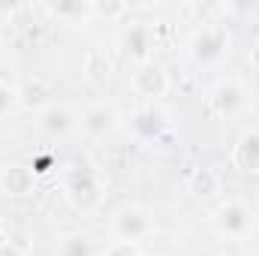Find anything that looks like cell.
Returning a JSON list of instances; mask_svg holds the SVG:
<instances>
[{
  "label": "cell",
  "mask_w": 259,
  "mask_h": 256,
  "mask_svg": "<svg viewBox=\"0 0 259 256\" xmlns=\"http://www.w3.org/2000/svg\"><path fill=\"white\" fill-rule=\"evenodd\" d=\"M187 190L193 193L196 199H211L214 193H220V175L208 166H199L187 178Z\"/></svg>",
  "instance_id": "cell-14"
},
{
  "label": "cell",
  "mask_w": 259,
  "mask_h": 256,
  "mask_svg": "<svg viewBox=\"0 0 259 256\" xmlns=\"http://www.w3.org/2000/svg\"><path fill=\"white\" fill-rule=\"evenodd\" d=\"M3 241H9V235H6V223L0 220V244H3Z\"/></svg>",
  "instance_id": "cell-23"
},
{
  "label": "cell",
  "mask_w": 259,
  "mask_h": 256,
  "mask_svg": "<svg viewBox=\"0 0 259 256\" xmlns=\"http://www.w3.org/2000/svg\"><path fill=\"white\" fill-rule=\"evenodd\" d=\"M118 241H142L154 232V214L142 205H124L118 214H115V223H112Z\"/></svg>",
  "instance_id": "cell-3"
},
{
  "label": "cell",
  "mask_w": 259,
  "mask_h": 256,
  "mask_svg": "<svg viewBox=\"0 0 259 256\" xmlns=\"http://www.w3.org/2000/svg\"><path fill=\"white\" fill-rule=\"evenodd\" d=\"M232 166L247 175L259 172V127H250L238 136V142L232 148Z\"/></svg>",
  "instance_id": "cell-10"
},
{
  "label": "cell",
  "mask_w": 259,
  "mask_h": 256,
  "mask_svg": "<svg viewBox=\"0 0 259 256\" xmlns=\"http://www.w3.org/2000/svg\"><path fill=\"white\" fill-rule=\"evenodd\" d=\"M121 49H124V55L133 58L136 64H148L151 61V52H154V30H151V24L133 21L127 30L121 33Z\"/></svg>",
  "instance_id": "cell-7"
},
{
  "label": "cell",
  "mask_w": 259,
  "mask_h": 256,
  "mask_svg": "<svg viewBox=\"0 0 259 256\" xmlns=\"http://www.w3.org/2000/svg\"><path fill=\"white\" fill-rule=\"evenodd\" d=\"M103 256H142V250L136 241H112Z\"/></svg>",
  "instance_id": "cell-18"
},
{
  "label": "cell",
  "mask_w": 259,
  "mask_h": 256,
  "mask_svg": "<svg viewBox=\"0 0 259 256\" xmlns=\"http://www.w3.org/2000/svg\"><path fill=\"white\" fill-rule=\"evenodd\" d=\"M130 88L139 94V97H148V100H157L169 91V72L157 61H148V64H139L133 78H130Z\"/></svg>",
  "instance_id": "cell-6"
},
{
  "label": "cell",
  "mask_w": 259,
  "mask_h": 256,
  "mask_svg": "<svg viewBox=\"0 0 259 256\" xmlns=\"http://www.w3.org/2000/svg\"><path fill=\"white\" fill-rule=\"evenodd\" d=\"M64 193L78 211H91V208H97L100 199H103V184H100V178H97L91 169H75V172L66 178Z\"/></svg>",
  "instance_id": "cell-4"
},
{
  "label": "cell",
  "mask_w": 259,
  "mask_h": 256,
  "mask_svg": "<svg viewBox=\"0 0 259 256\" xmlns=\"http://www.w3.org/2000/svg\"><path fill=\"white\" fill-rule=\"evenodd\" d=\"M33 187H36L33 166H27V163H9V166H3V172H0V190L6 193V196L24 199V196L33 193Z\"/></svg>",
  "instance_id": "cell-8"
},
{
  "label": "cell",
  "mask_w": 259,
  "mask_h": 256,
  "mask_svg": "<svg viewBox=\"0 0 259 256\" xmlns=\"http://www.w3.org/2000/svg\"><path fill=\"white\" fill-rule=\"evenodd\" d=\"M211 220H214L217 232L226 235V238H244V235L253 229V211H250L244 202H235V199L220 202V205L211 211Z\"/></svg>",
  "instance_id": "cell-2"
},
{
  "label": "cell",
  "mask_w": 259,
  "mask_h": 256,
  "mask_svg": "<svg viewBox=\"0 0 259 256\" xmlns=\"http://www.w3.org/2000/svg\"><path fill=\"white\" fill-rule=\"evenodd\" d=\"M208 106H211V112L220 115V118H235V115L247 106V91H244L241 81L223 78V81H217L214 91L208 94Z\"/></svg>",
  "instance_id": "cell-5"
},
{
  "label": "cell",
  "mask_w": 259,
  "mask_h": 256,
  "mask_svg": "<svg viewBox=\"0 0 259 256\" xmlns=\"http://www.w3.org/2000/svg\"><path fill=\"white\" fill-rule=\"evenodd\" d=\"M133 127H136V133H139L142 139H157V136L163 133V127H166V118H163L157 109H142V112L133 118Z\"/></svg>",
  "instance_id": "cell-16"
},
{
  "label": "cell",
  "mask_w": 259,
  "mask_h": 256,
  "mask_svg": "<svg viewBox=\"0 0 259 256\" xmlns=\"http://www.w3.org/2000/svg\"><path fill=\"white\" fill-rule=\"evenodd\" d=\"M121 15V12H127V6L124 3H94V15Z\"/></svg>",
  "instance_id": "cell-20"
},
{
  "label": "cell",
  "mask_w": 259,
  "mask_h": 256,
  "mask_svg": "<svg viewBox=\"0 0 259 256\" xmlns=\"http://www.w3.org/2000/svg\"><path fill=\"white\" fill-rule=\"evenodd\" d=\"M223 256H235V253H223Z\"/></svg>",
  "instance_id": "cell-24"
},
{
  "label": "cell",
  "mask_w": 259,
  "mask_h": 256,
  "mask_svg": "<svg viewBox=\"0 0 259 256\" xmlns=\"http://www.w3.org/2000/svg\"><path fill=\"white\" fill-rule=\"evenodd\" d=\"M12 103H18V100H15V88H9V84L0 78V115H6V112L12 109Z\"/></svg>",
  "instance_id": "cell-19"
},
{
  "label": "cell",
  "mask_w": 259,
  "mask_h": 256,
  "mask_svg": "<svg viewBox=\"0 0 259 256\" xmlns=\"http://www.w3.org/2000/svg\"><path fill=\"white\" fill-rule=\"evenodd\" d=\"M115 127H118V109H115V103H106V100L94 103L81 115V130L88 136H94V139H103V136L115 133Z\"/></svg>",
  "instance_id": "cell-9"
},
{
  "label": "cell",
  "mask_w": 259,
  "mask_h": 256,
  "mask_svg": "<svg viewBox=\"0 0 259 256\" xmlns=\"http://www.w3.org/2000/svg\"><path fill=\"white\" fill-rule=\"evenodd\" d=\"M81 75L94 88H103L112 78V61H109V55L103 49H88L84 58H81Z\"/></svg>",
  "instance_id": "cell-12"
},
{
  "label": "cell",
  "mask_w": 259,
  "mask_h": 256,
  "mask_svg": "<svg viewBox=\"0 0 259 256\" xmlns=\"http://www.w3.org/2000/svg\"><path fill=\"white\" fill-rule=\"evenodd\" d=\"M36 127L42 130L46 136H66L69 130L75 127V115H72V109L52 103V106H46L36 115Z\"/></svg>",
  "instance_id": "cell-11"
},
{
  "label": "cell",
  "mask_w": 259,
  "mask_h": 256,
  "mask_svg": "<svg viewBox=\"0 0 259 256\" xmlns=\"http://www.w3.org/2000/svg\"><path fill=\"white\" fill-rule=\"evenodd\" d=\"M15 100L24 106V109H46V103H49V88H46V81L42 78H30V81H24L21 88H15ZM52 106V103H49Z\"/></svg>",
  "instance_id": "cell-15"
},
{
  "label": "cell",
  "mask_w": 259,
  "mask_h": 256,
  "mask_svg": "<svg viewBox=\"0 0 259 256\" xmlns=\"http://www.w3.org/2000/svg\"><path fill=\"white\" fill-rule=\"evenodd\" d=\"M229 49V30L226 24H205L199 27L190 39V58L196 64H214Z\"/></svg>",
  "instance_id": "cell-1"
},
{
  "label": "cell",
  "mask_w": 259,
  "mask_h": 256,
  "mask_svg": "<svg viewBox=\"0 0 259 256\" xmlns=\"http://www.w3.org/2000/svg\"><path fill=\"white\" fill-rule=\"evenodd\" d=\"M247 64H250V66H253V69L259 72V36L253 39V42H250V52H247Z\"/></svg>",
  "instance_id": "cell-22"
},
{
  "label": "cell",
  "mask_w": 259,
  "mask_h": 256,
  "mask_svg": "<svg viewBox=\"0 0 259 256\" xmlns=\"http://www.w3.org/2000/svg\"><path fill=\"white\" fill-rule=\"evenodd\" d=\"M46 9H49V15L61 18L66 24H81L94 15V3H88V0H61V3H49Z\"/></svg>",
  "instance_id": "cell-13"
},
{
  "label": "cell",
  "mask_w": 259,
  "mask_h": 256,
  "mask_svg": "<svg viewBox=\"0 0 259 256\" xmlns=\"http://www.w3.org/2000/svg\"><path fill=\"white\" fill-rule=\"evenodd\" d=\"M0 256H24V250H21L15 241H3V244H0Z\"/></svg>",
  "instance_id": "cell-21"
},
{
  "label": "cell",
  "mask_w": 259,
  "mask_h": 256,
  "mask_svg": "<svg viewBox=\"0 0 259 256\" xmlns=\"http://www.w3.org/2000/svg\"><path fill=\"white\" fill-rule=\"evenodd\" d=\"M58 256H94V244L88 235H66L58 247Z\"/></svg>",
  "instance_id": "cell-17"
}]
</instances>
